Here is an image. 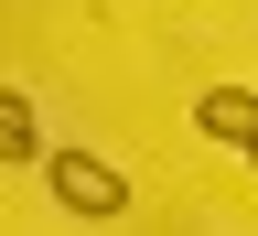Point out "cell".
<instances>
[{"instance_id":"cell-1","label":"cell","mask_w":258,"mask_h":236,"mask_svg":"<svg viewBox=\"0 0 258 236\" xmlns=\"http://www.w3.org/2000/svg\"><path fill=\"white\" fill-rule=\"evenodd\" d=\"M43 183H54V204H64V215H86V225L129 215V172H118V161H97V150H54V161H43Z\"/></svg>"},{"instance_id":"cell-2","label":"cell","mask_w":258,"mask_h":236,"mask_svg":"<svg viewBox=\"0 0 258 236\" xmlns=\"http://www.w3.org/2000/svg\"><path fill=\"white\" fill-rule=\"evenodd\" d=\"M194 129L226 140V150H247V140H258V97H247V86H205V97H194Z\"/></svg>"},{"instance_id":"cell-3","label":"cell","mask_w":258,"mask_h":236,"mask_svg":"<svg viewBox=\"0 0 258 236\" xmlns=\"http://www.w3.org/2000/svg\"><path fill=\"white\" fill-rule=\"evenodd\" d=\"M0 161H54V150H43V118H32L22 86H0Z\"/></svg>"},{"instance_id":"cell-4","label":"cell","mask_w":258,"mask_h":236,"mask_svg":"<svg viewBox=\"0 0 258 236\" xmlns=\"http://www.w3.org/2000/svg\"><path fill=\"white\" fill-rule=\"evenodd\" d=\"M247 161H258V140H247Z\"/></svg>"}]
</instances>
